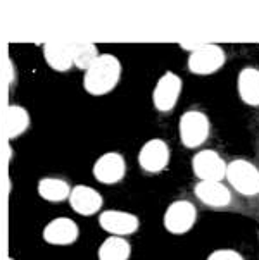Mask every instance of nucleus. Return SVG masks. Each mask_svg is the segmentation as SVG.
<instances>
[{"mask_svg":"<svg viewBox=\"0 0 259 260\" xmlns=\"http://www.w3.org/2000/svg\"><path fill=\"white\" fill-rule=\"evenodd\" d=\"M237 90L240 100L249 107H259V69L245 66L240 69L237 79Z\"/></svg>","mask_w":259,"mask_h":260,"instance_id":"nucleus-15","label":"nucleus"},{"mask_svg":"<svg viewBox=\"0 0 259 260\" xmlns=\"http://www.w3.org/2000/svg\"><path fill=\"white\" fill-rule=\"evenodd\" d=\"M131 255V245L128 240L120 236H109L99 246V260H128Z\"/></svg>","mask_w":259,"mask_h":260,"instance_id":"nucleus-18","label":"nucleus"},{"mask_svg":"<svg viewBox=\"0 0 259 260\" xmlns=\"http://www.w3.org/2000/svg\"><path fill=\"white\" fill-rule=\"evenodd\" d=\"M7 260H12V258H7Z\"/></svg>","mask_w":259,"mask_h":260,"instance_id":"nucleus-21","label":"nucleus"},{"mask_svg":"<svg viewBox=\"0 0 259 260\" xmlns=\"http://www.w3.org/2000/svg\"><path fill=\"white\" fill-rule=\"evenodd\" d=\"M99 224L105 233H109V236L126 238L138 231L140 219L125 210H104L99 215Z\"/></svg>","mask_w":259,"mask_h":260,"instance_id":"nucleus-11","label":"nucleus"},{"mask_svg":"<svg viewBox=\"0 0 259 260\" xmlns=\"http://www.w3.org/2000/svg\"><path fill=\"white\" fill-rule=\"evenodd\" d=\"M30 112L26 111L23 105H9L6 111V133L9 140H16L23 136L30 127Z\"/></svg>","mask_w":259,"mask_h":260,"instance_id":"nucleus-17","label":"nucleus"},{"mask_svg":"<svg viewBox=\"0 0 259 260\" xmlns=\"http://www.w3.org/2000/svg\"><path fill=\"white\" fill-rule=\"evenodd\" d=\"M171 158V150L169 145L162 138H152L147 140L142 145V148L138 150V166L142 167V171H146L147 174H159L168 167Z\"/></svg>","mask_w":259,"mask_h":260,"instance_id":"nucleus-9","label":"nucleus"},{"mask_svg":"<svg viewBox=\"0 0 259 260\" xmlns=\"http://www.w3.org/2000/svg\"><path fill=\"white\" fill-rule=\"evenodd\" d=\"M43 59L57 73H68L73 68V43L49 42L43 45Z\"/></svg>","mask_w":259,"mask_h":260,"instance_id":"nucleus-14","label":"nucleus"},{"mask_svg":"<svg viewBox=\"0 0 259 260\" xmlns=\"http://www.w3.org/2000/svg\"><path fill=\"white\" fill-rule=\"evenodd\" d=\"M37 191L45 202L61 204V202H66L69 198L71 184L63 178H57V176H47V178H42L38 181Z\"/></svg>","mask_w":259,"mask_h":260,"instance_id":"nucleus-16","label":"nucleus"},{"mask_svg":"<svg viewBox=\"0 0 259 260\" xmlns=\"http://www.w3.org/2000/svg\"><path fill=\"white\" fill-rule=\"evenodd\" d=\"M225 181L239 197H259V167L249 158L237 157L234 160L226 162Z\"/></svg>","mask_w":259,"mask_h":260,"instance_id":"nucleus-2","label":"nucleus"},{"mask_svg":"<svg viewBox=\"0 0 259 260\" xmlns=\"http://www.w3.org/2000/svg\"><path fill=\"white\" fill-rule=\"evenodd\" d=\"M121 60L112 54H99L95 62L83 74V88L89 95L111 93L121 79Z\"/></svg>","mask_w":259,"mask_h":260,"instance_id":"nucleus-1","label":"nucleus"},{"mask_svg":"<svg viewBox=\"0 0 259 260\" xmlns=\"http://www.w3.org/2000/svg\"><path fill=\"white\" fill-rule=\"evenodd\" d=\"M95 181L100 184H118L126 176V160L120 152L102 153L92 167Z\"/></svg>","mask_w":259,"mask_h":260,"instance_id":"nucleus-10","label":"nucleus"},{"mask_svg":"<svg viewBox=\"0 0 259 260\" xmlns=\"http://www.w3.org/2000/svg\"><path fill=\"white\" fill-rule=\"evenodd\" d=\"M226 62V52L216 43H204L199 50L188 55L187 68L197 76H211L218 73Z\"/></svg>","mask_w":259,"mask_h":260,"instance_id":"nucleus-5","label":"nucleus"},{"mask_svg":"<svg viewBox=\"0 0 259 260\" xmlns=\"http://www.w3.org/2000/svg\"><path fill=\"white\" fill-rule=\"evenodd\" d=\"M197 222V207L194 202L180 198L171 202L162 217L164 229L171 235H185Z\"/></svg>","mask_w":259,"mask_h":260,"instance_id":"nucleus-6","label":"nucleus"},{"mask_svg":"<svg viewBox=\"0 0 259 260\" xmlns=\"http://www.w3.org/2000/svg\"><path fill=\"white\" fill-rule=\"evenodd\" d=\"M208 260H245L244 255L234 248H218L211 252Z\"/></svg>","mask_w":259,"mask_h":260,"instance_id":"nucleus-20","label":"nucleus"},{"mask_svg":"<svg viewBox=\"0 0 259 260\" xmlns=\"http://www.w3.org/2000/svg\"><path fill=\"white\" fill-rule=\"evenodd\" d=\"M80 236V228L69 217H55L43 228V240L54 246L73 245Z\"/></svg>","mask_w":259,"mask_h":260,"instance_id":"nucleus-13","label":"nucleus"},{"mask_svg":"<svg viewBox=\"0 0 259 260\" xmlns=\"http://www.w3.org/2000/svg\"><path fill=\"white\" fill-rule=\"evenodd\" d=\"M183 81L177 73L166 71L157 79L156 88L152 91V104L156 111L161 114H168L177 107L178 99L182 95Z\"/></svg>","mask_w":259,"mask_h":260,"instance_id":"nucleus-8","label":"nucleus"},{"mask_svg":"<svg viewBox=\"0 0 259 260\" xmlns=\"http://www.w3.org/2000/svg\"><path fill=\"white\" fill-rule=\"evenodd\" d=\"M178 136L185 148H200L211 136L209 116L199 109H188L180 117Z\"/></svg>","mask_w":259,"mask_h":260,"instance_id":"nucleus-3","label":"nucleus"},{"mask_svg":"<svg viewBox=\"0 0 259 260\" xmlns=\"http://www.w3.org/2000/svg\"><path fill=\"white\" fill-rule=\"evenodd\" d=\"M69 205L76 214L83 215V217H90L102 210L104 198L95 188L87 186V184H76L71 188L69 193Z\"/></svg>","mask_w":259,"mask_h":260,"instance_id":"nucleus-12","label":"nucleus"},{"mask_svg":"<svg viewBox=\"0 0 259 260\" xmlns=\"http://www.w3.org/2000/svg\"><path fill=\"white\" fill-rule=\"evenodd\" d=\"M192 173L199 181H225L226 160L216 150L203 148L192 157Z\"/></svg>","mask_w":259,"mask_h":260,"instance_id":"nucleus-7","label":"nucleus"},{"mask_svg":"<svg viewBox=\"0 0 259 260\" xmlns=\"http://www.w3.org/2000/svg\"><path fill=\"white\" fill-rule=\"evenodd\" d=\"M194 195L200 204L214 210H232L239 207V195L225 181H197Z\"/></svg>","mask_w":259,"mask_h":260,"instance_id":"nucleus-4","label":"nucleus"},{"mask_svg":"<svg viewBox=\"0 0 259 260\" xmlns=\"http://www.w3.org/2000/svg\"><path fill=\"white\" fill-rule=\"evenodd\" d=\"M97 57L99 50L94 43H73V68L87 71Z\"/></svg>","mask_w":259,"mask_h":260,"instance_id":"nucleus-19","label":"nucleus"}]
</instances>
